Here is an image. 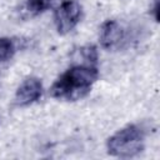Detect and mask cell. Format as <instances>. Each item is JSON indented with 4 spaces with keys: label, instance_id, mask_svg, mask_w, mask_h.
<instances>
[{
    "label": "cell",
    "instance_id": "cell-5",
    "mask_svg": "<svg viewBox=\"0 0 160 160\" xmlns=\"http://www.w3.org/2000/svg\"><path fill=\"white\" fill-rule=\"evenodd\" d=\"M42 95V82L39 78H26L16 89L14 102L16 106H29L36 102Z\"/></svg>",
    "mask_w": 160,
    "mask_h": 160
},
{
    "label": "cell",
    "instance_id": "cell-3",
    "mask_svg": "<svg viewBox=\"0 0 160 160\" xmlns=\"http://www.w3.org/2000/svg\"><path fill=\"white\" fill-rule=\"evenodd\" d=\"M82 19V6L78 0H64L54 11V22L59 34L72 31Z\"/></svg>",
    "mask_w": 160,
    "mask_h": 160
},
{
    "label": "cell",
    "instance_id": "cell-7",
    "mask_svg": "<svg viewBox=\"0 0 160 160\" xmlns=\"http://www.w3.org/2000/svg\"><path fill=\"white\" fill-rule=\"evenodd\" d=\"M16 52V45L10 38H0V62L9 61Z\"/></svg>",
    "mask_w": 160,
    "mask_h": 160
},
{
    "label": "cell",
    "instance_id": "cell-4",
    "mask_svg": "<svg viewBox=\"0 0 160 160\" xmlns=\"http://www.w3.org/2000/svg\"><path fill=\"white\" fill-rule=\"evenodd\" d=\"M128 41L126 29L116 20H106L101 25L100 42L104 49L120 50Z\"/></svg>",
    "mask_w": 160,
    "mask_h": 160
},
{
    "label": "cell",
    "instance_id": "cell-8",
    "mask_svg": "<svg viewBox=\"0 0 160 160\" xmlns=\"http://www.w3.org/2000/svg\"><path fill=\"white\" fill-rule=\"evenodd\" d=\"M151 14H152L154 19L158 21V19H159V0H155L154 1V6L151 9Z\"/></svg>",
    "mask_w": 160,
    "mask_h": 160
},
{
    "label": "cell",
    "instance_id": "cell-2",
    "mask_svg": "<svg viewBox=\"0 0 160 160\" xmlns=\"http://www.w3.org/2000/svg\"><path fill=\"white\" fill-rule=\"evenodd\" d=\"M145 146V131L140 125L129 124L119 129L106 141L108 152L116 158H132Z\"/></svg>",
    "mask_w": 160,
    "mask_h": 160
},
{
    "label": "cell",
    "instance_id": "cell-6",
    "mask_svg": "<svg viewBox=\"0 0 160 160\" xmlns=\"http://www.w3.org/2000/svg\"><path fill=\"white\" fill-rule=\"evenodd\" d=\"M56 1L58 0H26L25 10L29 15L36 16L52 8Z\"/></svg>",
    "mask_w": 160,
    "mask_h": 160
},
{
    "label": "cell",
    "instance_id": "cell-1",
    "mask_svg": "<svg viewBox=\"0 0 160 160\" xmlns=\"http://www.w3.org/2000/svg\"><path fill=\"white\" fill-rule=\"evenodd\" d=\"M99 78L96 64L81 62L70 66L52 84L50 94L58 100L76 101L85 98Z\"/></svg>",
    "mask_w": 160,
    "mask_h": 160
}]
</instances>
